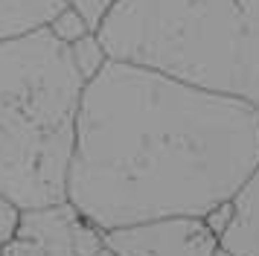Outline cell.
Returning a JSON list of instances; mask_svg holds the SVG:
<instances>
[{
	"instance_id": "6da1fadb",
	"label": "cell",
	"mask_w": 259,
	"mask_h": 256,
	"mask_svg": "<svg viewBox=\"0 0 259 256\" xmlns=\"http://www.w3.org/2000/svg\"><path fill=\"white\" fill-rule=\"evenodd\" d=\"M256 166V105L108 58L84 84L67 201L105 233L163 216L207 219Z\"/></svg>"
},
{
	"instance_id": "7a4b0ae2",
	"label": "cell",
	"mask_w": 259,
	"mask_h": 256,
	"mask_svg": "<svg viewBox=\"0 0 259 256\" xmlns=\"http://www.w3.org/2000/svg\"><path fill=\"white\" fill-rule=\"evenodd\" d=\"M84 84L50 26L0 41V192L21 209L67 201Z\"/></svg>"
},
{
	"instance_id": "3957f363",
	"label": "cell",
	"mask_w": 259,
	"mask_h": 256,
	"mask_svg": "<svg viewBox=\"0 0 259 256\" xmlns=\"http://www.w3.org/2000/svg\"><path fill=\"white\" fill-rule=\"evenodd\" d=\"M96 32L111 58L259 108V0H117Z\"/></svg>"
},
{
	"instance_id": "277c9868",
	"label": "cell",
	"mask_w": 259,
	"mask_h": 256,
	"mask_svg": "<svg viewBox=\"0 0 259 256\" xmlns=\"http://www.w3.org/2000/svg\"><path fill=\"white\" fill-rule=\"evenodd\" d=\"M105 230H99L70 201L21 209V221L3 256H99Z\"/></svg>"
},
{
	"instance_id": "5b68a950",
	"label": "cell",
	"mask_w": 259,
	"mask_h": 256,
	"mask_svg": "<svg viewBox=\"0 0 259 256\" xmlns=\"http://www.w3.org/2000/svg\"><path fill=\"white\" fill-rule=\"evenodd\" d=\"M105 247L117 256H215L222 236L201 216H163L108 230Z\"/></svg>"
},
{
	"instance_id": "8992f818",
	"label": "cell",
	"mask_w": 259,
	"mask_h": 256,
	"mask_svg": "<svg viewBox=\"0 0 259 256\" xmlns=\"http://www.w3.org/2000/svg\"><path fill=\"white\" fill-rule=\"evenodd\" d=\"M222 247L233 256H259V166L230 201Z\"/></svg>"
},
{
	"instance_id": "52a82bcc",
	"label": "cell",
	"mask_w": 259,
	"mask_h": 256,
	"mask_svg": "<svg viewBox=\"0 0 259 256\" xmlns=\"http://www.w3.org/2000/svg\"><path fill=\"white\" fill-rule=\"evenodd\" d=\"M64 6V0H0V41L50 26Z\"/></svg>"
},
{
	"instance_id": "ba28073f",
	"label": "cell",
	"mask_w": 259,
	"mask_h": 256,
	"mask_svg": "<svg viewBox=\"0 0 259 256\" xmlns=\"http://www.w3.org/2000/svg\"><path fill=\"white\" fill-rule=\"evenodd\" d=\"M73 56H76V64H79V70L84 73V79L91 81L99 73V70L105 67V61L111 56H108L105 44H102V38H99V32H88L82 35L79 41H73Z\"/></svg>"
},
{
	"instance_id": "9c48e42d",
	"label": "cell",
	"mask_w": 259,
	"mask_h": 256,
	"mask_svg": "<svg viewBox=\"0 0 259 256\" xmlns=\"http://www.w3.org/2000/svg\"><path fill=\"white\" fill-rule=\"evenodd\" d=\"M50 29L59 35L61 41H67V44L79 41V38H82V35H88V32H96V29H91V23L84 21L76 9H70V6H64V9L56 15V21L50 23Z\"/></svg>"
},
{
	"instance_id": "30bf717a",
	"label": "cell",
	"mask_w": 259,
	"mask_h": 256,
	"mask_svg": "<svg viewBox=\"0 0 259 256\" xmlns=\"http://www.w3.org/2000/svg\"><path fill=\"white\" fill-rule=\"evenodd\" d=\"M70 9H76L84 21L91 23V29H99L102 21L108 18V12L117 6V0H64Z\"/></svg>"
},
{
	"instance_id": "8fae6325",
	"label": "cell",
	"mask_w": 259,
	"mask_h": 256,
	"mask_svg": "<svg viewBox=\"0 0 259 256\" xmlns=\"http://www.w3.org/2000/svg\"><path fill=\"white\" fill-rule=\"evenodd\" d=\"M18 221H21V207L0 192V256L6 253V247L12 242L15 230H18Z\"/></svg>"
},
{
	"instance_id": "7c38bea8",
	"label": "cell",
	"mask_w": 259,
	"mask_h": 256,
	"mask_svg": "<svg viewBox=\"0 0 259 256\" xmlns=\"http://www.w3.org/2000/svg\"><path fill=\"white\" fill-rule=\"evenodd\" d=\"M99 256H117V253H114V250H108V247H105V250H102Z\"/></svg>"
},
{
	"instance_id": "4fadbf2b",
	"label": "cell",
	"mask_w": 259,
	"mask_h": 256,
	"mask_svg": "<svg viewBox=\"0 0 259 256\" xmlns=\"http://www.w3.org/2000/svg\"><path fill=\"white\" fill-rule=\"evenodd\" d=\"M215 256H233V253H227V250H224V247H222V250H219V253H215Z\"/></svg>"
}]
</instances>
